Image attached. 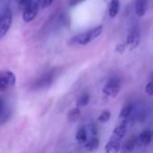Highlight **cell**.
Wrapping results in <instances>:
<instances>
[{
	"mask_svg": "<svg viewBox=\"0 0 153 153\" xmlns=\"http://www.w3.org/2000/svg\"><path fill=\"white\" fill-rule=\"evenodd\" d=\"M103 32V25H97L85 33L76 34L70 38L68 43L70 45H87L93 40L97 39Z\"/></svg>",
	"mask_w": 153,
	"mask_h": 153,
	"instance_id": "obj_1",
	"label": "cell"
},
{
	"mask_svg": "<svg viewBox=\"0 0 153 153\" xmlns=\"http://www.w3.org/2000/svg\"><path fill=\"white\" fill-rule=\"evenodd\" d=\"M16 83V76L11 70L0 71V91L4 92L13 88Z\"/></svg>",
	"mask_w": 153,
	"mask_h": 153,
	"instance_id": "obj_2",
	"label": "cell"
},
{
	"mask_svg": "<svg viewBox=\"0 0 153 153\" xmlns=\"http://www.w3.org/2000/svg\"><path fill=\"white\" fill-rule=\"evenodd\" d=\"M13 22V15L10 8H6L0 15V38H3L9 31Z\"/></svg>",
	"mask_w": 153,
	"mask_h": 153,
	"instance_id": "obj_3",
	"label": "cell"
},
{
	"mask_svg": "<svg viewBox=\"0 0 153 153\" xmlns=\"http://www.w3.org/2000/svg\"><path fill=\"white\" fill-rule=\"evenodd\" d=\"M121 89V81L120 79H116V78H113L110 79L107 83L105 84L103 92L105 95L108 96V97H114L117 96V94L119 93Z\"/></svg>",
	"mask_w": 153,
	"mask_h": 153,
	"instance_id": "obj_4",
	"label": "cell"
},
{
	"mask_svg": "<svg viewBox=\"0 0 153 153\" xmlns=\"http://www.w3.org/2000/svg\"><path fill=\"white\" fill-rule=\"evenodd\" d=\"M38 14V4L37 3H32L29 7L24 9L23 12V20L25 23H30L34 20Z\"/></svg>",
	"mask_w": 153,
	"mask_h": 153,
	"instance_id": "obj_5",
	"label": "cell"
},
{
	"mask_svg": "<svg viewBox=\"0 0 153 153\" xmlns=\"http://www.w3.org/2000/svg\"><path fill=\"white\" fill-rule=\"evenodd\" d=\"M139 42H140V33H139V31L133 30L127 36L124 44L126 46V49H129L130 51H131V50H134L139 45Z\"/></svg>",
	"mask_w": 153,
	"mask_h": 153,
	"instance_id": "obj_6",
	"label": "cell"
},
{
	"mask_svg": "<svg viewBox=\"0 0 153 153\" xmlns=\"http://www.w3.org/2000/svg\"><path fill=\"white\" fill-rule=\"evenodd\" d=\"M126 131H127V125H126V122L124 121V122L122 123V124H120L119 126L114 128L110 140L120 141L122 140V138L125 135Z\"/></svg>",
	"mask_w": 153,
	"mask_h": 153,
	"instance_id": "obj_7",
	"label": "cell"
},
{
	"mask_svg": "<svg viewBox=\"0 0 153 153\" xmlns=\"http://www.w3.org/2000/svg\"><path fill=\"white\" fill-rule=\"evenodd\" d=\"M148 8V0H136L135 13L138 16H143Z\"/></svg>",
	"mask_w": 153,
	"mask_h": 153,
	"instance_id": "obj_8",
	"label": "cell"
},
{
	"mask_svg": "<svg viewBox=\"0 0 153 153\" xmlns=\"http://www.w3.org/2000/svg\"><path fill=\"white\" fill-rule=\"evenodd\" d=\"M9 115L10 113L6 105L5 101L2 98H0V123L7 122L9 118Z\"/></svg>",
	"mask_w": 153,
	"mask_h": 153,
	"instance_id": "obj_9",
	"label": "cell"
},
{
	"mask_svg": "<svg viewBox=\"0 0 153 153\" xmlns=\"http://www.w3.org/2000/svg\"><path fill=\"white\" fill-rule=\"evenodd\" d=\"M120 149H121L120 141L112 140H110L105 147L106 153H118Z\"/></svg>",
	"mask_w": 153,
	"mask_h": 153,
	"instance_id": "obj_10",
	"label": "cell"
},
{
	"mask_svg": "<svg viewBox=\"0 0 153 153\" xmlns=\"http://www.w3.org/2000/svg\"><path fill=\"white\" fill-rule=\"evenodd\" d=\"M52 74L48 73L46 75H44L43 76L36 82V87L37 88H45V87H49L51 83H52Z\"/></svg>",
	"mask_w": 153,
	"mask_h": 153,
	"instance_id": "obj_11",
	"label": "cell"
},
{
	"mask_svg": "<svg viewBox=\"0 0 153 153\" xmlns=\"http://www.w3.org/2000/svg\"><path fill=\"white\" fill-rule=\"evenodd\" d=\"M120 10V1L119 0H111L109 7V16L111 18L116 17Z\"/></svg>",
	"mask_w": 153,
	"mask_h": 153,
	"instance_id": "obj_12",
	"label": "cell"
},
{
	"mask_svg": "<svg viewBox=\"0 0 153 153\" xmlns=\"http://www.w3.org/2000/svg\"><path fill=\"white\" fill-rule=\"evenodd\" d=\"M136 145V139L134 137H131L130 140H128L122 148V153H131Z\"/></svg>",
	"mask_w": 153,
	"mask_h": 153,
	"instance_id": "obj_13",
	"label": "cell"
},
{
	"mask_svg": "<svg viewBox=\"0 0 153 153\" xmlns=\"http://www.w3.org/2000/svg\"><path fill=\"white\" fill-rule=\"evenodd\" d=\"M98 147H99V139L97 137H92L85 144V148L88 151H94L97 149Z\"/></svg>",
	"mask_w": 153,
	"mask_h": 153,
	"instance_id": "obj_14",
	"label": "cell"
},
{
	"mask_svg": "<svg viewBox=\"0 0 153 153\" xmlns=\"http://www.w3.org/2000/svg\"><path fill=\"white\" fill-rule=\"evenodd\" d=\"M76 139L79 142H86L88 140V132L86 127L82 126L78 130L76 134Z\"/></svg>",
	"mask_w": 153,
	"mask_h": 153,
	"instance_id": "obj_15",
	"label": "cell"
},
{
	"mask_svg": "<svg viewBox=\"0 0 153 153\" xmlns=\"http://www.w3.org/2000/svg\"><path fill=\"white\" fill-rule=\"evenodd\" d=\"M151 140H152V134L149 130H146L140 134V140L145 146L149 145L150 143Z\"/></svg>",
	"mask_w": 153,
	"mask_h": 153,
	"instance_id": "obj_16",
	"label": "cell"
},
{
	"mask_svg": "<svg viewBox=\"0 0 153 153\" xmlns=\"http://www.w3.org/2000/svg\"><path fill=\"white\" fill-rule=\"evenodd\" d=\"M81 114V112H80V109L79 107H75L73 109H71L68 114V120L71 123L73 122H76V120H78Z\"/></svg>",
	"mask_w": 153,
	"mask_h": 153,
	"instance_id": "obj_17",
	"label": "cell"
},
{
	"mask_svg": "<svg viewBox=\"0 0 153 153\" xmlns=\"http://www.w3.org/2000/svg\"><path fill=\"white\" fill-rule=\"evenodd\" d=\"M89 100H90V97L88 94H83L82 96H80L78 100H76V107H82V106H86L88 105L89 103Z\"/></svg>",
	"mask_w": 153,
	"mask_h": 153,
	"instance_id": "obj_18",
	"label": "cell"
},
{
	"mask_svg": "<svg viewBox=\"0 0 153 153\" xmlns=\"http://www.w3.org/2000/svg\"><path fill=\"white\" fill-rule=\"evenodd\" d=\"M131 108H132V107H131V105H125V106L122 109V111H121V113H120V114H119L120 118H123V119L128 118V117L130 116L131 113Z\"/></svg>",
	"mask_w": 153,
	"mask_h": 153,
	"instance_id": "obj_19",
	"label": "cell"
},
{
	"mask_svg": "<svg viewBox=\"0 0 153 153\" xmlns=\"http://www.w3.org/2000/svg\"><path fill=\"white\" fill-rule=\"evenodd\" d=\"M110 118H111V113H110L109 111H107V110H105V111H103V112L99 114L97 120H98L100 123H106L107 121H109Z\"/></svg>",
	"mask_w": 153,
	"mask_h": 153,
	"instance_id": "obj_20",
	"label": "cell"
},
{
	"mask_svg": "<svg viewBox=\"0 0 153 153\" xmlns=\"http://www.w3.org/2000/svg\"><path fill=\"white\" fill-rule=\"evenodd\" d=\"M88 131L90 132V134L92 135V137H97V127L95 123H90L88 126Z\"/></svg>",
	"mask_w": 153,
	"mask_h": 153,
	"instance_id": "obj_21",
	"label": "cell"
},
{
	"mask_svg": "<svg viewBox=\"0 0 153 153\" xmlns=\"http://www.w3.org/2000/svg\"><path fill=\"white\" fill-rule=\"evenodd\" d=\"M32 3H33L32 0H19V1H18L19 7H22L23 9H25L27 7H29Z\"/></svg>",
	"mask_w": 153,
	"mask_h": 153,
	"instance_id": "obj_22",
	"label": "cell"
},
{
	"mask_svg": "<svg viewBox=\"0 0 153 153\" xmlns=\"http://www.w3.org/2000/svg\"><path fill=\"white\" fill-rule=\"evenodd\" d=\"M125 50H126V46H125L124 43H119L115 47V51L118 52V53H120V54L123 53Z\"/></svg>",
	"mask_w": 153,
	"mask_h": 153,
	"instance_id": "obj_23",
	"label": "cell"
},
{
	"mask_svg": "<svg viewBox=\"0 0 153 153\" xmlns=\"http://www.w3.org/2000/svg\"><path fill=\"white\" fill-rule=\"evenodd\" d=\"M145 91L149 96H153V82H149L146 85Z\"/></svg>",
	"mask_w": 153,
	"mask_h": 153,
	"instance_id": "obj_24",
	"label": "cell"
},
{
	"mask_svg": "<svg viewBox=\"0 0 153 153\" xmlns=\"http://www.w3.org/2000/svg\"><path fill=\"white\" fill-rule=\"evenodd\" d=\"M53 1H54V0H41V7H42V8L49 7L53 3Z\"/></svg>",
	"mask_w": 153,
	"mask_h": 153,
	"instance_id": "obj_25",
	"label": "cell"
},
{
	"mask_svg": "<svg viewBox=\"0 0 153 153\" xmlns=\"http://www.w3.org/2000/svg\"><path fill=\"white\" fill-rule=\"evenodd\" d=\"M86 0H69V6L70 7H76L79 6V4L83 3Z\"/></svg>",
	"mask_w": 153,
	"mask_h": 153,
	"instance_id": "obj_26",
	"label": "cell"
},
{
	"mask_svg": "<svg viewBox=\"0 0 153 153\" xmlns=\"http://www.w3.org/2000/svg\"><path fill=\"white\" fill-rule=\"evenodd\" d=\"M149 80H150V82H153V73H151L149 76Z\"/></svg>",
	"mask_w": 153,
	"mask_h": 153,
	"instance_id": "obj_27",
	"label": "cell"
},
{
	"mask_svg": "<svg viewBox=\"0 0 153 153\" xmlns=\"http://www.w3.org/2000/svg\"><path fill=\"white\" fill-rule=\"evenodd\" d=\"M151 134H152V139H153V132H151Z\"/></svg>",
	"mask_w": 153,
	"mask_h": 153,
	"instance_id": "obj_28",
	"label": "cell"
}]
</instances>
